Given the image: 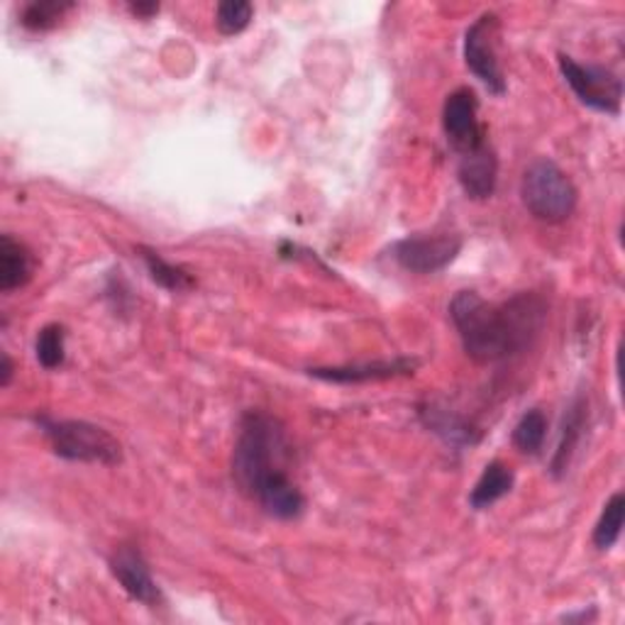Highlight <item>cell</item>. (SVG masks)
Wrapping results in <instances>:
<instances>
[{
  "mask_svg": "<svg viewBox=\"0 0 625 625\" xmlns=\"http://www.w3.org/2000/svg\"><path fill=\"white\" fill-rule=\"evenodd\" d=\"M449 318L462 347L477 364H496L526 352L545 328V298L523 292L504 304H489L477 292H459L449 304Z\"/></svg>",
  "mask_w": 625,
  "mask_h": 625,
  "instance_id": "obj_1",
  "label": "cell"
},
{
  "mask_svg": "<svg viewBox=\"0 0 625 625\" xmlns=\"http://www.w3.org/2000/svg\"><path fill=\"white\" fill-rule=\"evenodd\" d=\"M286 437L279 421L264 411L242 415L233 453V477L237 486L266 513L292 520L304 513L306 499L284 469Z\"/></svg>",
  "mask_w": 625,
  "mask_h": 625,
  "instance_id": "obj_2",
  "label": "cell"
},
{
  "mask_svg": "<svg viewBox=\"0 0 625 625\" xmlns=\"http://www.w3.org/2000/svg\"><path fill=\"white\" fill-rule=\"evenodd\" d=\"M520 195L528 213L540 223L558 225L574 213L576 189L572 179L550 159H538L526 169Z\"/></svg>",
  "mask_w": 625,
  "mask_h": 625,
  "instance_id": "obj_3",
  "label": "cell"
},
{
  "mask_svg": "<svg viewBox=\"0 0 625 625\" xmlns=\"http://www.w3.org/2000/svg\"><path fill=\"white\" fill-rule=\"evenodd\" d=\"M42 433L47 435L54 455L68 462H88V465H120V443L103 427L86 421H52L38 419Z\"/></svg>",
  "mask_w": 625,
  "mask_h": 625,
  "instance_id": "obj_4",
  "label": "cell"
},
{
  "mask_svg": "<svg viewBox=\"0 0 625 625\" xmlns=\"http://www.w3.org/2000/svg\"><path fill=\"white\" fill-rule=\"evenodd\" d=\"M558 64L566 86L574 91L579 103H584L586 108H592L596 113H606V115L621 113L623 81L613 72H608L606 66L579 64L566 54L558 56Z\"/></svg>",
  "mask_w": 625,
  "mask_h": 625,
  "instance_id": "obj_5",
  "label": "cell"
},
{
  "mask_svg": "<svg viewBox=\"0 0 625 625\" xmlns=\"http://www.w3.org/2000/svg\"><path fill=\"white\" fill-rule=\"evenodd\" d=\"M499 15L484 13L472 22L465 34V62L469 72L477 76L494 96L506 94V78L499 64Z\"/></svg>",
  "mask_w": 625,
  "mask_h": 625,
  "instance_id": "obj_6",
  "label": "cell"
},
{
  "mask_svg": "<svg viewBox=\"0 0 625 625\" xmlns=\"http://www.w3.org/2000/svg\"><path fill=\"white\" fill-rule=\"evenodd\" d=\"M462 252V237L435 235V237H406L393 245V259L413 274H437L447 269Z\"/></svg>",
  "mask_w": 625,
  "mask_h": 625,
  "instance_id": "obj_7",
  "label": "cell"
},
{
  "mask_svg": "<svg viewBox=\"0 0 625 625\" xmlns=\"http://www.w3.org/2000/svg\"><path fill=\"white\" fill-rule=\"evenodd\" d=\"M443 127L449 145L459 155L472 152L486 142L484 127L479 123V100L472 88H457L447 96L443 108Z\"/></svg>",
  "mask_w": 625,
  "mask_h": 625,
  "instance_id": "obj_8",
  "label": "cell"
},
{
  "mask_svg": "<svg viewBox=\"0 0 625 625\" xmlns=\"http://www.w3.org/2000/svg\"><path fill=\"white\" fill-rule=\"evenodd\" d=\"M110 572L118 579L120 586L130 594L135 601L145 606H157L161 601L159 586L152 579V572L142 558V552L133 545H123L113 552L110 558Z\"/></svg>",
  "mask_w": 625,
  "mask_h": 625,
  "instance_id": "obj_9",
  "label": "cell"
},
{
  "mask_svg": "<svg viewBox=\"0 0 625 625\" xmlns=\"http://www.w3.org/2000/svg\"><path fill=\"white\" fill-rule=\"evenodd\" d=\"M459 183L469 199H491L499 181V159H496L489 142H481L472 152L459 155Z\"/></svg>",
  "mask_w": 625,
  "mask_h": 625,
  "instance_id": "obj_10",
  "label": "cell"
},
{
  "mask_svg": "<svg viewBox=\"0 0 625 625\" xmlns=\"http://www.w3.org/2000/svg\"><path fill=\"white\" fill-rule=\"evenodd\" d=\"M419 369V360L411 357H396L391 362L374 364H352V367H316L308 369L310 377L330 381V384H364V381H384L393 377H406Z\"/></svg>",
  "mask_w": 625,
  "mask_h": 625,
  "instance_id": "obj_11",
  "label": "cell"
},
{
  "mask_svg": "<svg viewBox=\"0 0 625 625\" xmlns=\"http://www.w3.org/2000/svg\"><path fill=\"white\" fill-rule=\"evenodd\" d=\"M34 257L32 252L13 235L0 240V292L10 294L32 279Z\"/></svg>",
  "mask_w": 625,
  "mask_h": 625,
  "instance_id": "obj_12",
  "label": "cell"
},
{
  "mask_svg": "<svg viewBox=\"0 0 625 625\" xmlns=\"http://www.w3.org/2000/svg\"><path fill=\"white\" fill-rule=\"evenodd\" d=\"M421 421L425 423L427 431H433L435 435L443 437L445 443H453V445L479 443L477 427H472L455 411L435 406V403H425V406H421Z\"/></svg>",
  "mask_w": 625,
  "mask_h": 625,
  "instance_id": "obj_13",
  "label": "cell"
},
{
  "mask_svg": "<svg viewBox=\"0 0 625 625\" xmlns=\"http://www.w3.org/2000/svg\"><path fill=\"white\" fill-rule=\"evenodd\" d=\"M589 406L586 401L579 396L570 411L564 413V421H562V433H560V445L554 449V457H552V474L554 477H562V474L570 469L572 465V457L576 453L579 443H582V435H584V427H586V413Z\"/></svg>",
  "mask_w": 625,
  "mask_h": 625,
  "instance_id": "obj_14",
  "label": "cell"
},
{
  "mask_svg": "<svg viewBox=\"0 0 625 625\" xmlns=\"http://www.w3.org/2000/svg\"><path fill=\"white\" fill-rule=\"evenodd\" d=\"M513 484H516L513 469L504 465V462L494 459L484 467L479 481L474 484V489L469 494V506L477 508V511H484V508H489L499 499H504V496L513 489Z\"/></svg>",
  "mask_w": 625,
  "mask_h": 625,
  "instance_id": "obj_15",
  "label": "cell"
},
{
  "mask_svg": "<svg viewBox=\"0 0 625 625\" xmlns=\"http://www.w3.org/2000/svg\"><path fill=\"white\" fill-rule=\"evenodd\" d=\"M137 252H140V257L147 266L149 276H152V282L159 284L161 288H167V292H187V288L193 286L191 274L187 269H181V266L167 262L159 252L142 247V245L137 247Z\"/></svg>",
  "mask_w": 625,
  "mask_h": 625,
  "instance_id": "obj_16",
  "label": "cell"
},
{
  "mask_svg": "<svg viewBox=\"0 0 625 625\" xmlns=\"http://www.w3.org/2000/svg\"><path fill=\"white\" fill-rule=\"evenodd\" d=\"M74 8V3L66 0H34L22 10V28L32 32H47L62 22V18Z\"/></svg>",
  "mask_w": 625,
  "mask_h": 625,
  "instance_id": "obj_17",
  "label": "cell"
},
{
  "mask_svg": "<svg viewBox=\"0 0 625 625\" xmlns=\"http://www.w3.org/2000/svg\"><path fill=\"white\" fill-rule=\"evenodd\" d=\"M623 518H625V499L618 491L611 496L608 504L604 506V513H601L598 523L594 528V545L598 550H611L616 545L623 532Z\"/></svg>",
  "mask_w": 625,
  "mask_h": 625,
  "instance_id": "obj_18",
  "label": "cell"
},
{
  "mask_svg": "<svg viewBox=\"0 0 625 625\" xmlns=\"http://www.w3.org/2000/svg\"><path fill=\"white\" fill-rule=\"evenodd\" d=\"M545 435H548L545 413L532 409L513 427V445L520 449V453L538 455L542 449V443H545Z\"/></svg>",
  "mask_w": 625,
  "mask_h": 625,
  "instance_id": "obj_19",
  "label": "cell"
},
{
  "mask_svg": "<svg viewBox=\"0 0 625 625\" xmlns=\"http://www.w3.org/2000/svg\"><path fill=\"white\" fill-rule=\"evenodd\" d=\"M252 15H254V8L252 3H247V0H225V3L218 6L215 25L220 34L233 38V34H240L242 30L250 28Z\"/></svg>",
  "mask_w": 625,
  "mask_h": 625,
  "instance_id": "obj_20",
  "label": "cell"
},
{
  "mask_svg": "<svg viewBox=\"0 0 625 625\" xmlns=\"http://www.w3.org/2000/svg\"><path fill=\"white\" fill-rule=\"evenodd\" d=\"M64 338H66V332L62 326H56V322H52V326H44L40 330L34 350H38V360L44 369H56L64 364V357H66Z\"/></svg>",
  "mask_w": 625,
  "mask_h": 625,
  "instance_id": "obj_21",
  "label": "cell"
},
{
  "mask_svg": "<svg viewBox=\"0 0 625 625\" xmlns=\"http://www.w3.org/2000/svg\"><path fill=\"white\" fill-rule=\"evenodd\" d=\"M10 381H13V360H10V354L3 352V369H0V386H10Z\"/></svg>",
  "mask_w": 625,
  "mask_h": 625,
  "instance_id": "obj_22",
  "label": "cell"
},
{
  "mask_svg": "<svg viewBox=\"0 0 625 625\" xmlns=\"http://www.w3.org/2000/svg\"><path fill=\"white\" fill-rule=\"evenodd\" d=\"M130 10L137 18H152L159 10V6L157 3H133Z\"/></svg>",
  "mask_w": 625,
  "mask_h": 625,
  "instance_id": "obj_23",
  "label": "cell"
}]
</instances>
